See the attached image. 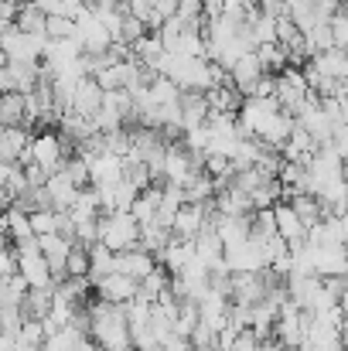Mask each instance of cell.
I'll return each instance as SVG.
<instances>
[{
	"label": "cell",
	"instance_id": "28",
	"mask_svg": "<svg viewBox=\"0 0 348 351\" xmlns=\"http://www.w3.org/2000/svg\"><path fill=\"white\" fill-rule=\"evenodd\" d=\"M167 242H171V229H164V226H157V222L140 226V249H147L150 256H161V252L167 249Z\"/></svg>",
	"mask_w": 348,
	"mask_h": 351
},
{
	"label": "cell",
	"instance_id": "2",
	"mask_svg": "<svg viewBox=\"0 0 348 351\" xmlns=\"http://www.w3.org/2000/svg\"><path fill=\"white\" fill-rule=\"evenodd\" d=\"M14 252H17V273L27 280V287H38V290L51 287V269H48V259L38 249V235L14 242Z\"/></svg>",
	"mask_w": 348,
	"mask_h": 351
},
{
	"label": "cell",
	"instance_id": "22",
	"mask_svg": "<svg viewBox=\"0 0 348 351\" xmlns=\"http://www.w3.org/2000/svg\"><path fill=\"white\" fill-rule=\"evenodd\" d=\"M51 304H55V290L51 287H31L27 290V297H24V304H21V311H24V317H48V311H51Z\"/></svg>",
	"mask_w": 348,
	"mask_h": 351
},
{
	"label": "cell",
	"instance_id": "11",
	"mask_svg": "<svg viewBox=\"0 0 348 351\" xmlns=\"http://www.w3.org/2000/svg\"><path fill=\"white\" fill-rule=\"evenodd\" d=\"M103 106V89L93 75H82L79 86H76V96H72V113H82V117H96Z\"/></svg>",
	"mask_w": 348,
	"mask_h": 351
},
{
	"label": "cell",
	"instance_id": "32",
	"mask_svg": "<svg viewBox=\"0 0 348 351\" xmlns=\"http://www.w3.org/2000/svg\"><path fill=\"white\" fill-rule=\"evenodd\" d=\"M62 171H65V178H69L76 188H89V184H93L89 164H86L79 154H69V157H65V164H62Z\"/></svg>",
	"mask_w": 348,
	"mask_h": 351
},
{
	"label": "cell",
	"instance_id": "23",
	"mask_svg": "<svg viewBox=\"0 0 348 351\" xmlns=\"http://www.w3.org/2000/svg\"><path fill=\"white\" fill-rule=\"evenodd\" d=\"M130 48H133V55H137V58H140L147 69H154V72H157V62H161V55L167 51L157 31H154V34H143V38H140V41H133Z\"/></svg>",
	"mask_w": 348,
	"mask_h": 351
},
{
	"label": "cell",
	"instance_id": "31",
	"mask_svg": "<svg viewBox=\"0 0 348 351\" xmlns=\"http://www.w3.org/2000/svg\"><path fill=\"white\" fill-rule=\"evenodd\" d=\"M198 317H202L198 304H195V300H181V307H178V317H174V335H181V338H192V331H195Z\"/></svg>",
	"mask_w": 348,
	"mask_h": 351
},
{
	"label": "cell",
	"instance_id": "19",
	"mask_svg": "<svg viewBox=\"0 0 348 351\" xmlns=\"http://www.w3.org/2000/svg\"><path fill=\"white\" fill-rule=\"evenodd\" d=\"M287 202H290V208L297 212V219L304 222V229H311V226H318V222L325 219V205H321L314 195H308V191H297V195H290Z\"/></svg>",
	"mask_w": 348,
	"mask_h": 351
},
{
	"label": "cell",
	"instance_id": "48",
	"mask_svg": "<svg viewBox=\"0 0 348 351\" xmlns=\"http://www.w3.org/2000/svg\"><path fill=\"white\" fill-rule=\"evenodd\" d=\"M338 307H342V314H345V321H348V290L338 297Z\"/></svg>",
	"mask_w": 348,
	"mask_h": 351
},
{
	"label": "cell",
	"instance_id": "27",
	"mask_svg": "<svg viewBox=\"0 0 348 351\" xmlns=\"http://www.w3.org/2000/svg\"><path fill=\"white\" fill-rule=\"evenodd\" d=\"M14 24H17L21 31H27V34H41V38H45V24H48V17H45V14H41L31 0H24V3L17 7Z\"/></svg>",
	"mask_w": 348,
	"mask_h": 351
},
{
	"label": "cell",
	"instance_id": "45",
	"mask_svg": "<svg viewBox=\"0 0 348 351\" xmlns=\"http://www.w3.org/2000/svg\"><path fill=\"white\" fill-rule=\"evenodd\" d=\"M0 351H17V335L0 331Z\"/></svg>",
	"mask_w": 348,
	"mask_h": 351
},
{
	"label": "cell",
	"instance_id": "50",
	"mask_svg": "<svg viewBox=\"0 0 348 351\" xmlns=\"http://www.w3.org/2000/svg\"><path fill=\"white\" fill-rule=\"evenodd\" d=\"M342 123L348 126V96H342Z\"/></svg>",
	"mask_w": 348,
	"mask_h": 351
},
{
	"label": "cell",
	"instance_id": "4",
	"mask_svg": "<svg viewBox=\"0 0 348 351\" xmlns=\"http://www.w3.org/2000/svg\"><path fill=\"white\" fill-rule=\"evenodd\" d=\"M45 41H48V38H41V34H27V31H21L17 24H14L7 34H0V48H3L7 62H41V55H45Z\"/></svg>",
	"mask_w": 348,
	"mask_h": 351
},
{
	"label": "cell",
	"instance_id": "39",
	"mask_svg": "<svg viewBox=\"0 0 348 351\" xmlns=\"http://www.w3.org/2000/svg\"><path fill=\"white\" fill-rule=\"evenodd\" d=\"M143 34H147L143 21L133 17V14H126V17H123V34H119V41H123V45H133V41H140Z\"/></svg>",
	"mask_w": 348,
	"mask_h": 351
},
{
	"label": "cell",
	"instance_id": "16",
	"mask_svg": "<svg viewBox=\"0 0 348 351\" xmlns=\"http://www.w3.org/2000/svg\"><path fill=\"white\" fill-rule=\"evenodd\" d=\"M27 143H31V133L24 126H3L0 130V160L17 164V157L27 150Z\"/></svg>",
	"mask_w": 348,
	"mask_h": 351
},
{
	"label": "cell",
	"instance_id": "47",
	"mask_svg": "<svg viewBox=\"0 0 348 351\" xmlns=\"http://www.w3.org/2000/svg\"><path fill=\"white\" fill-rule=\"evenodd\" d=\"M14 86H10V75H7V69H0V93H10Z\"/></svg>",
	"mask_w": 348,
	"mask_h": 351
},
{
	"label": "cell",
	"instance_id": "44",
	"mask_svg": "<svg viewBox=\"0 0 348 351\" xmlns=\"http://www.w3.org/2000/svg\"><path fill=\"white\" fill-rule=\"evenodd\" d=\"M17 7H21V0H0V21H10V24H14Z\"/></svg>",
	"mask_w": 348,
	"mask_h": 351
},
{
	"label": "cell",
	"instance_id": "3",
	"mask_svg": "<svg viewBox=\"0 0 348 351\" xmlns=\"http://www.w3.org/2000/svg\"><path fill=\"white\" fill-rule=\"evenodd\" d=\"M314 89L308 86V79H304V69H297V65H287L283 72H277V103H280V110H287L290 117H297V110L304 106V99L311 96Z\"/></svg>",
	"mask_w": 348,
	"mask_h": 351
},
{
	"label": "cell",
	"instance_id": "49",
	"mask_svg": "<svg viewBox=\"0 0 348 351\" xmlns=\"http://www.w3.org/2000/svg\"><path fill=\"white\" fill-rule=\"evenodd\" d=\"M10 245H14V242H10V235L0 232V252H3V249H10Z\"/></svg>",
	"mask_w": 348,
	"mask_h": 351
},
{
	"label": "cell",
	"instance_id": "17",
	"mask_svg": "<svg viewBox=\"0 0 348 351\" xmlns=\"http://www.w3.org/2000/svg\"><path fill=\"white\" fill-rule=\"evenodd\" d=\"M45 188H48V198H51V208H55V212H69L72 202H76V195H79V188L65 178V171H55Z\"/></svg>",
	"mask_w": 348,
	"mask_h": 351
},
{
	"label": "cell",
	"instance_id": "54",
	"mask_svg": "<svg viewBox=\"0 0 348 351\" xmlns=\"http://www.w3.org/2000/svg\"><path fill=\"white\" fill-rule=\"evenodd\" d=\"M133 351H137V348H133Z\"/></svg>",
	"mask_w": 348,
	"mask_h": 351
},
{
	"label": "cell",
	"instance_id": "34",
	"mask_svg": "<svg viewBox=\"0 0 348 351\" xmlns=\"http://www.w3.org/2000/svg\"><path fill=\"white\" fill-rule=\"evenodd\" d=\"M45 38L51 41H62V38H76V21L65 17V14H51L48 24H45Z\"/></svg>",
	"mask_w": 348,
	"mask_h": 351
},
{
	"label": "cell",
	"instance_id": "51",
	"mask_svg": "<svg viewBox=\"0 0 348 351\" xmlns=\"http://www.w3.org/2000/svg\"><path fill=\"white\" fill-rule=\"evenodd\" d=\"M0 69H7V55H3V48H0Z\"/></svg>",
	"mask_w": 348,
	"mask_h": 351
},
{
	"label": "cell",
	"instance_id": "25",
	"mask_svg": "<svg viewBox=\"0 0 348 351\" xmlns=\"http://www.w3.org/2000/svg\"><path fill=\"white\" fill-rule=\"evenodd\" d=\"M106 273H113V249L106 242H96V245H89V280H93V287Z\"/></svg>",
	"mask_w": 348,
	"mask_h": 351
},
{
	"label": "cell",
	"instance_id": "8",
	"mask_svg": "<svg viewBox=\"0 0 348 351\" xmlns=\"http://www.w3.org/2000/svg\"><path fill=\"white\" fill-rule=\"evenodd\" d=\"M96 297L110 300V304H130L137 297V280L126 273H106L103 280H96Z\"/></svg>",
	"mask_w": 348,
	"mask_h": 351
},
{
	"label": "cell",
	"instance_id": "30",
	"mask_svg": "<svg viewBox=\"0 0 348 351\" xmlns=\"http://www.w3.org/2000/svg\"><path fill=\"white\" fill-rule=\"evenodd\" d=\"M3 212H7V235H10V242H24V239L34 235L27 212H21L17 205H10V208H3Z\"/></svg>",
	"mask_w": 348,
	"mask_h": 351
},
{
	"label": "cell",
	"instance_id": "40",
	"mask_svg": "<svg viewBox=\"0 0 348 351\" xmlns=\"http://www.w3.org/2000/svg\"><path fill=\"white\" fill-rule=\"evenodd\" d=\"M273 93H277V75H273V72H263V75L256 79V86H253V93H249V96L266 99V96H273Z\"/></svg>",
	"mask_w": 348,
	"mask_h": 351
},
{
	"label": "cell",
	"instance_id": "10",
	"mask_svg": "<svg viewBox=\"0 0 348 351\" xmlns=\"http://www.w3.org/2000/svg\"><path fill=\"white\" fill-rule=\"evenodd\" d=\"M314 273L321 280H328V276H348V245H318Z\"/></svg>",
	"mask_w": 348,
	"mask_h": 351
},
{
	"label": "cell",
	"instance_id": "7",
	"mask_svg": "<svg viewBox=\"0 0 348 351\" xmlns=\"http://www.w3.org/2000/svg\"><path fill=\"white\" fill-rule=\"evenodd\" d=\"M157 256H150L147 249H123V252H113V269L116 273H126V276H133L137 283L147 276V273H154L157 269V263H154Z\"/></svg>",
	"mask_w": 348,
	"mask_h": 351
},
{
	"label": "cell",
	"instance_id": "35",
	"mask_svg": "<svg viewBox=\"0 0 348 351\" xmlns=\"http://www.w3.org/2000/svg\"><path fill=\"white\" fill-rule=\"evenodd\" d=\"M65 269H69V276H89V249L76 242V245L69 249V259H65Z\"/></svg>",
	"mask_w": 348,
	"mask_h": 351
},
{
	"label": "cell",
	"instance_id": "5",
	"mask_svg": "<svg viewBox=\"0 0 348 351\" xmlns=\"http://www.w3.org/2000/svg\"><path fill=\"white\" fill-rule=\"evenodd\" d=\"M69 150H72V143L62 133H38V136H31V160L41 164L48 174L62 171Z\"/></svg>",
	"mask_w": 348,
	"mask_h": 351
},
{
	"label": "cell",
	"instance_id": "1",
	"mask_svg": "<svg viewBox=\"0 0 348 351\" xmlns=\"http://www.w3.org/2000/svg\"><path fill=\"white\" fill-rule=\"evenodd\" d=\"M100 242H106L113 252L140 245V222L130 212H106L100 219Z\"/></svg>",
	"mask_w": 348,
	"mask_h": 351
},
{
	"label": "cell",
	"instance_id": "53",
	"mask_svg": "<svg viewBox=\"0 0 348 351\" xmlns=\"http://www.w3.org/2000/svg\"><path fill=\"white\" fill-rule=\"evenodd\" d=\"M342 226H345V235H348V212H345V215H342Z\"/></svg>",
	"mask_w": 348,
	"mask_h": 351
},
{
	"label": "cell",
	"instance_id": "33",
	"mask_svg": "<svg viewBox=\"0 0 348 351\" xmlns=\"http://www.w3.org/2000/svg\"><path fill=\"white\" fill-rule=\"evenodd\" d=\"M137 195H140V188H137L126 174L113 181V208L116 212H130V205L137 202Z\"/></svg>",
	"mask_w": 348,
	"mask_h": 351
},
{
	"label": "cell",
	"instance_id": "21",
	"mask_svg": "<svg viewBox=\"0 0 348 351\" xmlns=\"http://www.w3.org/2000/svg\"><path fill=\"white\" fill-rule=\"evenodd\" d=\"M167 283H171V273H167L164 266H157L154 273H147V276L137 283V300L157 304V297H161V290H167Z\"/></svg>",
	"mask_w": 348,
	"mask_h": 351
},
{
	"label": "cell",
	"instance_id": "24",
	"mask_svg": "<svg viewBox=\"0 0 348 351\" xmlns=\"http://www.w3.org/2000/svg\"><path fill=\"white\" fill-rule=\"evenodd\" d=\"M69 215H72V222H93V219H100V198H96L93 184H89V188H79V195H76Z\"/></svg>",
	"mask_w": 348,
	"mask_h": 351
},
{
	"label": "cell",
	"instance_id": "12",
	"mask_svg": "<svg viewBox=\"0 0 348 351\" xmlns=\"http://www.w3.org/2000/svg\"><path fill=\"white\" fill-rule=\"evenodd\" d=\"M273 222H277V235L290 245V242H301L304 235H308V229H304V222L297 219V212L290 208V202H277L273 205Z\"/></svg>",
	"mask_w": 348,
	"mask_h": 351
},
{
	"label": "cell",
	"instance_id": "20",
	"mask_svg": "<svg viewBox=\"0 0 348 351\" xmlns=\"http://www.w3.org/2000/svg\"><path fill=\"white\" fill-rule=\"evenodd\" d=\"M216 205H219L222 215H249L253 212V198L242 188H235V184H229L226 191L216 195Z\"/></svg>",
	"mask_w": 348,
	"mask_h": 351
},
{
	"label": "cell",
	"instance_id": "52",
	"mask_svg": "<svg viewBox=\"0 0 348 351\" xmlns=\"http://www.w3.org/2000/svg\"><path fill=\"white\" fill-rule=\"evenodd\" d=\"M195 351H219L216 345H205V348H195Z\"/></svg>",
	"mask_w": 348,
	"mask_h": 351
},
{
	"label": "cell",
	"instance_id": "18",
	"mask_svg": "<svg viewBox=\"0 0 348 351\" xmlns=\"http://www.w3.org/2000/svg\"><path fill=\"white\" fill-rule=\"evenodd\" d=\"M7 75L14 93H34V86L41 82V65L38 62H7Z\"/></svg>",
	"mask_w": 348,
	"mask_h": 351
},
{
	"label": "cell",
	"instance_id": "9",
	"mask_svg": "<svg viewBox=\"0 0 348 351\" xmlns=\"http://www.w3.org/2000/svg\"><path fill=\"white\" fill-rule=\"evenodd\" d=\"M263 72H266V69H263V62H259L256 48H253V51H246V55H242V58L229 69L232 86H235L242 96H249V93H253V86H256V79H259Z\"/></svg>",
	"mask_w": 348,
	"mask_h": 351
},
{
	"label": "cell",
	"instance_id": "43",
	"mask_svg": "<svg viewBox=\"0 0 348 351\" xmlns=\"http://www.w3.org/2000/svg\"><path fill=\"white\" fill-rule=\"evenodd\" d=\"M154 14H157L161 21L174 17V14H178V0H154Z\"/></svg>",
	"mask_w": 348,
	"mask_h": 351
},
{
	"label": "cell",
	"instance_id": "46",
	"mask_svg": "<svg viewBox=\"0 0 348 351\" xmlns=\"http://www.w3.org/2000/svg\"><path fill=\"white\" fill-rule=\"evenodd\" d=\"M287 10H301V7H314V0H283Z\"/></svg>",
	"mask_w": 348,
	"mask_h": 351
},
{
	"label": "cell",
	"instance_id": "37",
	"mask_svg": "<svg viewBox=\"0 0 348 351\" xmlns=\"http://www.w3.org/2000/svg\"><path fill=\"white\" fill-rule=\"evenodd\" d=\"M31 229H34V235L58 232V212H55V208H38V212H31Z\"/></svg>",
	"mask_w": 348,
	"mask_h": 351
},
{
	"label": "cell",
	"instance_id": "29",
	"mask_svg": "<svg viewBox=\"0 0 348 351\" xmlns=\"http://www.w3.org/2000/svg\"><path fill=\"white\" fill-rule=\"evenodd\" d=\"M256 55H259V62H263V69L266 72H283L290 62H287V48L283 45H277V41H266V45H256Z\"/></svg>",
	"mask_w": 348,
	"mask_h": 351
},
{
	"label": "cell",
	"instance_id": "41",
	"mask_svg": "<svg viewBox=\"0 0 348 351\" xmlns=\"http://www.w3.org/2000/svg\"><path fill=\"white\" fill-rule=\"evenodd\" d=\"M161 351H195V348H192V341H188V338H181V335H174V331H171V335L161 341Z\"/></svg>",
	"mask_w": 348,
	"mask_h": 351
},
{
	"label": "cell",
	"instance_id": "13",
	"mask_svg": "<svg viewBox=\"0 0 348 351\" xmlns=\"http://www.w3.org/2000/svg\"><path fill=\"white\" fill-rule=\"evenodd\" d=\"M212 113V106H209V96L205 93H195V89H185L181 93V126L188 130V126H202L205 119Z\"/></svg>",
	"mask_w": 348,
	"mask_h": 351
},
{
	"label": "cell",
	"instance_id": "6",
	"mask_svg": "<svg viewBox=\"0 0 348 351\" xmlns=\"http://www.w3.org/2000/svg\"><path fill=\"white\" fill-rule=\"evenodd\" d=\"M76 38L82 41V51L96 55V51H106L113 45V34L106 31V24L96 17V10L89 7L82 17H76Z\"/></svg>",
	"mask_w": 348,
	"mask_h": 351
},
{
	"label": "cell",
	"instance_id": "15",
	"mask_svg": "<svg viewBox=\"0 0 348 351\" xmlns=\"http://www.w3.org/2000/svg\"><path fill=\"white\" fill-rule=\"evenodd\" d=\"M311 65H314L321 75L348 79V51L345 48H325V51H314V55H311Z\"/></svg>",
	"mask_w": 348,
	"mask_h": 351
},
{
	"label": "cell",
	"instance_id": "26",
	"mask_svg": "<svg viewBox=\"0 0 348 351\" xmlns=\"http://www.w3.org/2000/svg\"><path fill=\"white\" fill-rule=\"evenodd\" d=\"M0 123L3 126H24V93H0Z\"/></svg>",
	"mask_w": 348,
	"mask_h": 351
},
{
	"label": "cell",
	"instance_id": "42",
	"mask_svg": "<svg viewBox=\"0 0 348 351\" xmlns=\"http://www.w3.org/2000/svg\"><path fill=\"white\" fill-rule=\"evenodd\" d=\"M45 17H51V14H65V0H31Z\"/></svg>",
	"mask_w": 348,
	"mask_h": 351
},
{
	"label": "cell",
	"instance_id": "38",
	"mask_svg": "<svg viewBox=\"0 0 348 351\" xmlns=\"http://www.w3.org/2000/svg\"><path fill=\"white\" fill-rule=\"evenodd\" d=\"M17 341H24V345H41V341H45V324H41L38 317H24V321H21V331H17Z\"/></svg>",
	"mask_w": 348,
	"mask_h": 351
},
{
	"label": "cell",
	"instance_id": "36",
	"mask_svg": "<svg viewBox=\"0 0 348 351\" xmlns=\"http://www.w3.org/2000/svg\"><path fill=\"white\" fill-rule=\"evenodd\" d=\"M328 27H332V41H335V48H345L348 51V10L345 7H338V10L328 17Z\"/></svg>",
	"mask_w": 348,
	"mask_h": 351
},
{
	"label": "cell",
	"instance_id": "14",
	"mask_svg": "<svg viewBox=\"0 0 348 351\" xmlns=\"http://www.w3.org/2000/svg\"><path fill=\"white\" fill-rule=\"evenodd\" d=\"M294 123H297V119L290 117L287 110H280V113H273V117L266 119V126L259 130V136H256V140H263L266 147H273V150H280V147L287 143V136H290V130H294Z\"/></svg>",
	"mask_w": 348,
	"mask_h": 351
}]
</instances>
